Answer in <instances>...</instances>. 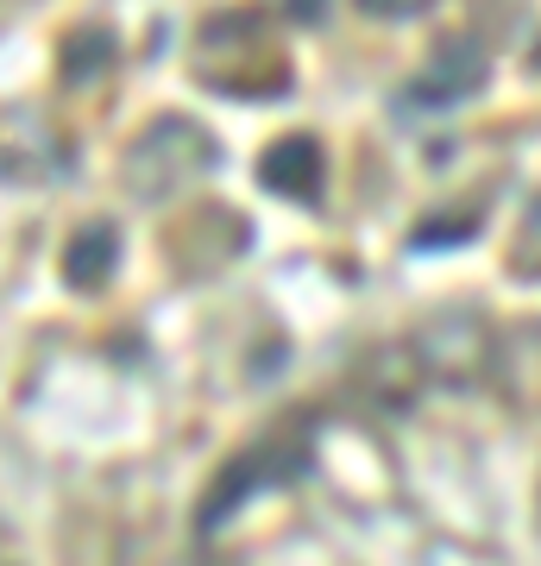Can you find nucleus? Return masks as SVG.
<instances>
[{
	"label": "nucleus",
	"mask_w": 541,
	"mask_h": 566,
	"mask_svg": "<svg viewBox=\"0 0 541 566\" xmlns=\"http://www.w3.org/2000/svg\"><path fill=\"white\" fill-rule=\"evenodd\" d=\"M479 82H485V57H479V51H472V44H447L441 57H435L428 70H422V82H416V102L441 114V107L466 102V95H472Z\"/></svg>",
	"instance_id": "obj_1"
},
{
	"label": "nucleus",
	"mask_w": 541,
	"mask_h": 566,
	"mask_svg": "<svg viewBox=\"0 0 541 566\" xmlns=\"http://www.w3.org/2000/svg\"><path fill=\"white\" fill-rule=\"evenodd\" d=\"M321 164H315V151L309 145H283L278 158L264 164V182L271 189H309V177H315Z\"/></svg>",
	"instance_id": "obj_2"
},
{
	"label": "nucleus",
	"mask_w": 541,
	"mask_h": 566,
	"mask_svg": "<svg viewBox=\"0 0 541 566\" xmlns=\"http://www.w3.org/2000/svg\"><path fill=\"white\" fill-rule=\"evenodd\" d=\"M365 13H378V20H409V13H422L428 0H360Z\"/></svg>",
	"instance_id": "obj_3"
}]
</instances>
